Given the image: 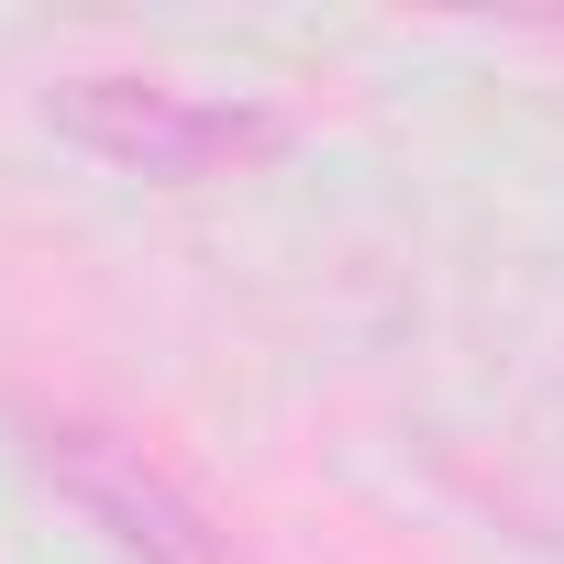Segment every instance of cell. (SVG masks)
<instances>
[{"instance_id": "obj_1", "label": "cell", "mask_w": 564, "mask_h": 564, "mask_svg": "<svg viewBox=\"0 0 564 564\" xmlns=\"http://www.w3.org/2000/svg\"><path fill=\"white\" fill-rule=\"evenodd\" d=\"M45 122L144 177V188H210V177H254L289 155V122L265 100H221V89H188V78H144V67H78L45 89Z\"/></svg>"}, {"instance_id": "obj_2", "label": "cell", "mask_w": 564, "mask_h": 564, "mask_svg": "<svg viewBox=\"0 0 564 564\" xmlns=\"http://www.w3.org/2000/svg\"><path fill=\"white\" fill-rule=\"evenodd\" d=\"M23 443H34V476H45L122 564H232V542H221V520L199 509V487H188L177 465H155L133 432L78 421V410H45V421H23Z\"/></svg>"}]
</instances>
